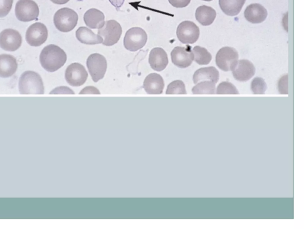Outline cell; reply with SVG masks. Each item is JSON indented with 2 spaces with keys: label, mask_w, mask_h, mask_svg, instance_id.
<instances>
[{
  "label": "cell",
  "mask_w": 304,
  "mask_h": 229,
  "mask_svg": "<svg viewBox=\"0 0 304 229\" xmlns=\"http://www.w3.org/2000/svg\"><path fill=\"white\" fill-rule=\"evenodd\" d=\"M40 60L41 66L45 70L49 72H54L65 65L67 61V55L60 47L50 44L42 50Z\"/></svg>",
  "instance_id": "cell-1"
},
{
  "label": "cell",
  "mask_w": 304,
  "mask_h": 229,
  "mask_svg": "<svg viewBox=\"0 0 304 229\" xmlns=\"http://www.w3.org/2000/svg\"><path fill=\"white\" fill-rule=\"evenodd\" d=\"M19 90L21 94H44L43 79L37 72L25 71L19 79Z\"/></svg>",
  "instance_id": "cell-2"
},
{
  "label": "cell",
  "mask_w": 304,
  "mask_h": 229,
  "mask_svg": "<svg viewBox=\"0 0 304 229\" xmlns=\"http://www.w3.org/2000/svg\"><path fill=\"white\" fill-rule=\"evenodd\" d=\"M79 17L73 10L67 8L58 11L54 17V24L58 30L69 33L78 24Z\"/></svg>",
  "instance_id": "cell-3"
},
{
  "label": "cell",
  "mask_w": 304,
  "mask_h": 229,
  "mask_svg": "<svg viewBox=\"0 0 304 229\" xmlns=\"http://www.w3.org/2000/svg\"><path fill=\"white\" fill-rule=\"evenodd\" d=\"M148 35L139 27H134L128 30L125 35L124 45L130 52H137L146 45Z\"/></svg>",
  "instance_id": "cell-4"
},
{
  "label": "cell",
  "mask_w": 304,
  "mask_h": 229,
  "mask_svg": "<svg viewBox=\"0 0 304 229\" xmlns=\"http://www.w3.org/2000/svg\"><path fill=\"white\" fill-rule=\"evenodd\" d=\"M39 14V7L33 0H19L16 5V17L21 22L36 21Z\"/></svg>",
  "instance_id": "cell-5"
},
{
  "label": "cell",
  "mask_w": 304,
  "mask_h": 229,
  "mask_svg": "<svg viewBox=\"0 0 304 229\" xmlns=\"http://www.w3.org/2000/svg\"><path fill=\"white\" fill-rule=\"evenodd\" d=\"M122 34V28L115 20L108 21L101 28L99 29L98 35L103 39L104 46H112L117 43Z\"/></svg>",
  "instance_id": "cell-6"
},
{
  "label": "cell",
  "mask_w": 304,
  "mask_h": 229,
  "mask_svg": "<svg viewBox=\"0 0 304 229\" xmlns=\"http://www.w3.org/2000/svg\"><path fill=\"white\" fill-rule=\"evenodd\" d=\"M239 55L234 48L225 47L217 52L216 63L220 69L225 72L232 71L238 63Z\"/></svg>",
  "instance_id": "cell-7"
},
{
  "label": "cell",
  "mask_w": 304,
  "mask_h": 229,
  "mask_svg": "<svg viewBox=\"0 0 304 229\" xmlns=\"http://www.w3.org/2000/svg\"><path fill=\"white\" fill-rule=\"evenodd\" d=\"M86 64L93 81L97 82L104 78L107 69V59L104 56L92 54L89 56Z\"/></svg>",
  "instance_id": "cell-8"
},
{
  "label": "cell",
  "mask_w": 304,
  "mask_h": 229,
  "mask_svg": "<svg viewBox=\"0 0 304 229\" xmlns=\"http://www.w3.org/2000/svg\"><path fill=\"white\" fill-rule=\"evenodd\" d=\"M49 36V31L46 25L37 22L28 28L26 33V40L30 46L39 47L46 42Z\"/></svg>",
  "instance_id": "cell-9"
},
{
  "label": "cell",
  "mask_w": 304,
  "mask_h": 229,
  "mask_svg": "<svg viewBox=\"0 0 304 229\" xmlns=\"http://www.w3.org/2000/svg\"><path fill=\"white\" fill-rule=\"evenodd\" d=\"M177 35L178 40L182 43L194 44L199 38V28L193 22L184 21L178 25Z\"/></svg>",
  "instance_id": "cell-10"
},
{
  "label": "cell",
  "mask_w": 304,
  "mask_h": 229,
  "mask_svg": "<svg viewBox=\"0 0 304 229\" xmlns=\"http://www.w3.org/2000/svg\"><path fill=\"white\" fill-rule=\"evenodd\" d=\"M88 77V72L81 63H73L67 67L65 73L66 80L73 87H80L84 84Z\"/></svg>",
  "instance_id": "cell-11"
},
{
  "label": "cell",
  "mask_w": 304,
  "mask_h": 229,
  "mask_svg": "<svg viewBox=\"0 0 304 229\" xmlns=\"http://www.w3.org/2000/svg\"><path fill=\"white\" fill-rule=\"evenodd\" d=\"M22 38L14 29H6L0 33V47L8 52H15L21 47Z\"/></svg>",
  "instance_id": "cell-12"
},
{
  "label": "cell",
  "mask_w": 304,
  "mask_h": 229,
  "mask_svg": "<svg viewBox=\"0 0 304 229\" xmlns=\"http://www.w3.org/2000/svg\"><path fill=\"white\" fill-rule=\"evenodd\" d=\"M191 48L189 46L175 47L171 54L172 63L180 68L189 67L194 60V54Z\"/></svg>",
  "instance_id": "cell-13"
},
{
  "label": "cell",
  "mask_w": 304,
  "mask_h": 229,
  "mask_svg": "<svg viewBox=\"0 0 304 229\" xmlns=\"http://www.w3.org/2000/svg\"><path fill=\"white\" fill-rule=\"evenodd\" d=\"M233 77L240 82H246L250 79L255 73V68L252 62L248 60H240L233 69Z\"/></svg>",
  "instance_id": "cell-14"
},
{
  "label": "cell",
  "mask_w": 304,
  "mask_h": 229,
  "mask_svg": "<svg viewBox=\"0 0 304 229\" xmlns=\"http://www.w3.org/2000/svg\"><path fill=\"white\" fill-rule=\"evenodd\" d=\"M167 53L160 47H156L150 53L149 63L151 68L157 72L164 71L168 64Z\"/></svg>",
  "instance_id": "cell-15"
},
{
  "label": "cell",
  "mask_w": 304,
  "mask_h": 229,
  "mask_svg": "<svg viewBox=\"0 0 304 229\" xmlns=\"http://www.w3.org/2000/svg\"><path fill=\"white\" fill-rule=\"evenodd\" d=\"M165 87L164 79L158 74H150L143 82V88L149 94H161Z\"/></svg>",
  "instance_id": "cell-16"
},
{
  "label": "cell",
  "mask_w": 304,
  "mask_h": 229,
  "mask_svg": "<svg viewBox=\"0 0 304 229\" xmlns=\"http://www.w3.org/2000/svg\"><path fill=\"white\" fill-rule=\"evenodd\" d=\"M244 16L247 21L251 24H261L266 19L267 11L263 6L255 3L246 8Z\"/></svg>",
  "instance_id": "cell-17"
},
{
  "label": "cell",
  "mask_w": 304,
  "mask_h": 229,
  "mask_svg": "<svg viewBox=\"0 0 304 229\" xmlns=\"http://www.w3.org/2000/svg\"><path fill=\"white\" fill-rule=\"evenodd\" d=\"M17 60L10 55H0V77L7 78L14 75L18 69Z\"/></svg>",
  "instance_id": "cell-18"
},
{
  "label": "cell",
  "mask_w": 304,
  "mask_h": 229,
  "mask_svg": "<svg viewBox=\"0 0 304 229\" xmlns=\"http://www.w3.org/2000/svg\"><path fill=\"white\" fill-rule=\"evenodd\" d=\"M76 36L80 42L88 45H95L103 43V39L100 36L93 33L90 29L84 27H80L76 31Z\"/></svg>",
  "instance_id": "cell-19"
},
{
  "label": "cell",
  "mask_w": 304,
  "mask_h": 229,
  "mask_svg": "<svg viewBox=\"0 0 304 229\" xmlns=\"http://www.w3.org/2000/svg\"><path fill=\"white\" fill-rule=\"evenodd\" d=\"M85 23L91 29H100L105 24V16L103 13L97 9L88 10L84 15Z\"/></svg>",
  "instance_id": "cell-20"
},
{
  "label": "cell",
  "mask_w": 304,
  "mask_h": 229,
  "mask_svg": "<svg viewBox=\"0 0 304 229\" xmlns=\"http://www.w3.org/2000/svg\"><path fill=\"white\" fill-rule=\"evenodd\" d=\"M219 79V72L214 67H206L197 70L193 75V82L197 84L203 81H211L216 84Z\"/></svg>",
  "instance_id": "cell-21"
},
{
  "label": "cell",
  "mask_w": 304,
  "mask_h": 229,
  "mask_svg": "<svg viewBox=\"0 0 304 229\" xmlns=\"http://www.w3.org/2000/svg\"><path fill=\"white\" fill-rule=\"evenodd\" d=\"M216 17L215 10L206 6L198 7L196 12L197 21L203 26H209L213 24Z\"/></svg>",
  "instance_id": "cell-22"
},
{
  "label": "cell",
  "mask_w": 304,
  "mask_h": 229,
  "mask_svg": "<svg viewBox=\"0 0 304 229\" xmlns=\"http://www.w3.org/2000/svg\"><path fill=\"white\" fill-rule=\"evenodd\" d=\"M246 0H219V6L222 12L229 17H235L241 11Z\"/></svg>",
  "instance_id": "cell-23"
},
{
  "label": "cell",
  "mask_w": 304,
  "mask_h": 229,
  "mask_svg": "<svg viewBox=\"0 0 304 229\" xmlns=\"http://www.w3.org/2000/svg\"><path fill=\"white\" fill-rule=\"evenodd\" d=\"M194 60L200 65L209 64L212 60V56L205 48L196 46L193 48Z\"/></svg>",
  "instance_id": "cell-24"
},
{
  "label": "cell",
  "mask_w": 304,
  "mask_h": 229,
  "mask_svg": "<svg viewBox=\"0 0 304 229\" xmlns=\"http://www.w3.org/2000/svg\"><path fill=\"white\" fill-rule=\"evenodd\" d=\"M194 94H214L216 93V84L211 81L200 82L192 89Z\"/></svg>",
  "instance_id": "cell-25"
},
{
  "label": "cell",
  "mask_w": 304,
  "mask_h": 229,
  "mask_svg": "<svg viewBox=\"0 0 304 229\" xmlns=\"http://www.w3.org/2000/svg\"><path fill=\"white\" fill-rule=\"evenodd\" d=\"M166 94H186L187 91L185 85L181 80L172 81L168 86L166 91Z\"/></svg>",
  "instance_id": "cell-26"
},
{
  "label": "cell",
  "mask_w": 304,
  "mask_h": 229,
  "mask_svg": "<svg viewBox=\"0 0 304 229\" xmlns=\"http://www.w3.org/2000/svg\"><path fill=\"white\" fill-rule=\"evenodd\" d=\"M217 94H238L239 91L235 86L229 82H222L217 86Z\"/></svg>",
  "instance_id": "cell-27"
},
{
  "label": "cell",
  "mask_w": 304,
  "mask_h": 229,
  "mask_svg": "<svg viewBox=\"0 0 304 229\" xmlns=\"http://www.w3.org/2000/svg\"><path fill=\"white\" fill-rule=\"evenodd\" d=\"M267 88V84L262 78L256 77L251 82V89L254 94H265Z\"/></svg>",
  "instance_id": "cell-28"
},
{
  "label": "cell",
  "mask_w": 304,
  "mask_h": 229,
  "mask_svg": "<svg viewBox=\"0 0 304 229\" xmlns=\"http://www.w3.org/2000/svg\"><path fill=\"white\" fill-rule=\"evenodd\" d=\"M14 0H0V18L7 16L12 8Z\"/></svg>",
  "instance_id": "cell-29"
},
{
  "label": "cell",
  "mask_w": 304,
  "mask_h": 229,
  "mask_svg": "<svg viewBox=\"0 0 304 229\" xmlns=\"http://www.w3.org/2000/svg\"><path fill=\"white\" fill-rule=\"evenodd\" d=\"M278 87H279V91L280 94H288L287 75L284 76L283 77L280 79Z\"/></svg>",
  "instance_id": "cell-30"
},
{
  "label": "cell",
  "mask_w": 304,
  "mask_h": 229,
  "mask_svg": "<svg viewBox=\"0 0 304 229\" xmlns=\"http://www.w3.org/2000/svg\"><path fill=\"white\" fill-rule=\"evenodd\" d=\"M169 3L176 8H184L189 5L191 0H168Z\"/></svg>",
  "instance_id": "cell-31"
},
{
  "label": "cell",
  "mask_w": 304,
  "mask_h": 229,
  "mask_svg": "<svg viewBox=\"0 0 304 229\" xmlns=\"http://www.w3.org/2000/svg\"><path fill=\"white\" fill-rule=\"evenodd\" d=\"M50 94H75V92H73L71 89L67 87H58L52 91L51 92Z\"/></svg>",
  "instance_id": "cell-32"
},
{
  "label": "cell",
  "mask_w": 304,
  "mask_h": 229,
  "mask_svg": "<svg viewBox=\"0 0 304 229\" xmlns=\"http://www.w3.org/2000/svg\"><path fill=\"white\" fill-rule=\"evenodd\" d=\"M81 94H100V91H99L98 89L95 88L94 87H92V86H89V87H86L84 89L81 91Z\"/></svg>",
  "instance_id": "cell-33"
},
{
  "label": "cell",
  "mask_w": 304,
  "mask_h": 229,
  "mask_svg": "<svg viewBox=\"0 0 304 229\" xmlns=\"http://www.w3.org/2000/svg\"><path fill=\"white\" fill-rule=\"evenodd\" d=\"M110 2L114 7L116 8L117 9L119 10L121 6H123L124 0H110Z\"/></svg>",
  "instance_id": "cell-34"
},
{
  "label": "cell",
  "mask_w": 304,
  "mask_h": 229,
  "mask_svg": "<svg viewBox=\"0 0 304 229\" xmlns=\"http://www.w3.org/2000/svg\"><path fill=\"white\" fill-rule=\"evenodd\" d=\"M54 4L62 5L68 3L70 0H51Z\"/></svg>",
  "instance_id": "cell-35"
},
{
  "label": "cell",
  "mask_w": 304,
  "mask_h": 229,
  "mask_svg": "<svg viewBox=\"0 0 304 229\" xmlns=\"http://www.w3.org/2000/svg\"><path fill=\"white\" fill-rule=\"evenodd\" d=\"M203 1H205V2H211V1H212V0H203Z\"/></svg>",
  "instance_id": "cell-36"
}]
</instances>
